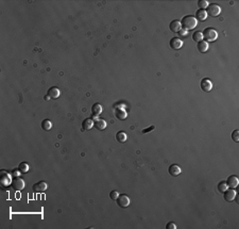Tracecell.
Wrapping results in <instances>:
<instances>
[{"label": "cell", "mask_w": 239, "mask_h": 229, "mask_svg": "<svg viewBox=\"0 0 239 229\" xmlns=\"http://www.w3.org/2000/svg\"><path fill=\"white\" fill-rule=\"evenodd\" d=\"M197 19L195 18V16H191V15H187V16L183 17L181 21V25H182V28L186 31H190V30L195 29L197 27Z\"/></svg>", "instance_id": "1"}, {"label": "cell", "mask_w": 239, "mask_h": 229, "mask_svg": "<svg viewBox=\"0 0 239 229\" xmlns=\"http://www.w3.org/2000/svg\"><path fill=\"white\" fill-rule=\"evenodd\" d=\"M202 34L203 39H205V42H214L218 37V32L214 28H206Z\"/></svg>", "instance_id": "2"}, {"label": "cell", "mask_w": 239, "mask_h": 229, "mask_svg": "<svg viewBox=\"0 0 239 229\" xmlns=\"http://www.w3.org/2000/svg\"><path fill=\"white\" fill-rule=\"evenodd\" d=\"M0 182H1L2 186H9L10 185H12V174L7 173V171H1L0 172Z\"/></svg>", "instance_id": "3"}, {"label": "cell", "mask_w": 239, "mask_h": 229, "mask_svg": "<svg viewBox=\"0 0 239 229\" xmlns=\"http://www.w3.org/2000/svg\"><path fill=\"white\" fill-rule=\"evenodd\" d=\"M116 201H117V205H118L120 208L129 207V205H130V203H131L130 197L126 196V194H121V195H119L118 198L116 199Z\"/></svg>", "instance_id": "4"}, {"label": "cell", "mask_w": 239, "mask_h": 229, "mask_svg": "<svg viewBox=\"0 0 239 229\" xmlns=\"http://www.w3.org/2000/svg\"><path fill=\"white\" fill-rule=\"evenodd\" d=\"M206 13H207V15H210V16H213V17H216L221 13V9L218 4H215V3L208 4L207 10H206Z\"/></svg>", "instance_id": "5"}, {"label": "cell", "mask_w": 239, "mask_h": 229, "mask_svg": "<svg viewBox=\"0 0 239 229\" xmlns=\"http://www.w3.org/2000/svg\"><path fill=\"white\" fill-rule=\"evenodd\" d=\"M12 185V188H13L15 191H21L22 189L24 188V181L22 180L21 178L16 177L13 181H12V185Z\"/></svg>", "instance_id": "6"}, {"label": "cell", "mask_w": 239, "mask_h": 229, "mask_svg": "<svg viewBox=\"0 0 239 229\" xmlns=\"http://www.w3.org/2000/svg\"><path fill=\"white\" fill-rule=\"evenodd\" d=\"M47 188H48L47 182H45V181H39V182H37L33 185V191L35 193H43L47 190Z\"/></svg>", "instance_id": "7"}, {"label": "cell", "mask_w": 239, "mask_h": 229, "mask_svg": "<svg viewBox=\"0 0 239 229\" xmlns=\"http://www.w3.org/2000/svg\"><path fill=\"white\" fill-rule=\"evenodd\" d=\"M169 45H170V47L172 49H174V50H178V49H181L182 46H183V41H182L180 37H172Z\"/></svg>", "instance_id": "8"}, {"label": "cell", "mask_w": 239, "mask_h": 229, "mask_svg": "<svg viewBox=\"0 0 239 229\" xmlns=\"http://www.w3.org/2000/svg\"><path fill=\"white\" fill-rule=\"evenodd\" d=\"M224 195H223V197H224V200L228 201V203H231V201H233L234 199H235L236 197V191L234 190V189H228V190L225 191Z\"/></svg>", "instance_id": "9"}, {"label": "cell", "mask_w": 239, "mask_h": 229, "mask_svg": "<svg viewBox=\"0 0 239 229\" xmlns=\"http://www.w3.org/2000/svg\"><path fill=\"white\" fill-rule=\"evenodd\" d=\"M211 89H213V83L210 79L204 78L202 81H201V89L204 92H210Z\"/></svg>", "instance_id": "10"}, {"label": "cell", "mask_w": 239, "mask_h": 229, "mask_svg": "<svg viewBox=\"0 0 239 229\" xmlns=\"http://www.w3.org/2000/svg\"><path fill=\"white\" fill-rule=\"evenodd\" d=\"M225 182H226V185H228V186L230 189H235V188H237V185H238V183H239V180H238V178L236 177V176H230Z\"/></svg>", "instance_id": "11"}, {"label": "cell", "mask_w": 239, "mask_h": 229, "mask_svg": "<svg viewBox=\"0 0 239 229\" xmlns=\"http://www.w3.org/2000/svg\"><path fill=\"white\" fill-rule=\"evenodd\" d=\"M47 95H48L50 98L52 99H58L60 96H61V91L58 88H50L47 92Z\"/></svg>", "instance_id": "12"}, {"label": "cell", "mask_w": 239, "mask_h": 229, "mask_svg": "<svg viewBox=\"0 0 239 229\" xmlns=\"http://www.w3.org/2000/svg\"><path fill=\"white\" fill-rule=\"evenodd\" d=\"M169 174H170L171 176H173V177H176V176H179L181 174V167L179 165H176V164H172V165L169 166Z\"/></svg>", "instance_id": "13"}, {"label": "cell", "mask_w": 239, "mask_h": 229, "mask_svg": "<svg viewBox=\"0 0 239 229\" xmlns=\"http://www.w3.org/2000/svg\"><path fill=\"white\" fill-rule=\"evenodd\" d=\"M115 115L116 117L120 121H123V119L126 118V110L122 108V107H118V108L115 109Z\"/></svg>", "instance_id": "14"}, {"label": "cell", "mask_w": 239, "mask_h": 229, "mask_svg": "<svg viewBox=\"0 0 239 229\" xmlns=\"http://www.w3.org/2000/svg\"><path fill=\"white\" fill-rule=\"evenodd\" d=\"M169 29L171 30L174 33H179L180 30L182 29V25H181V21H171V24L169 25Z\"/></svg>", "instance_id": "15"}, {"label": "cell", "mask_w": 239, "mask_h": 229, "mask_svg": "<svg viewBox=\"0 0 239 229\" xmlns=\"http://www.w3.org/2000/svg\"><path fill=\"white\" fill-rule=\"evenodd\" d=\"M197 21H204L206 18H207V13H206V10H198L196 13V17Z\"/></svg>", "instance_id": "16"}, {"label": "cell", "mask_w": 239, "mask_h": 229, "mask_svg": "<svg viewBox=\"0 0 239 229\" xmlns=\"http://www.w3.org/2000/svg\"><path fill=\"white\" fill-rule=\"evenodd\" d=\"M102 106L100 103H95L93 107H91V113H93V117H97L98 115H100L102 113Z\"/></svg>", "instance_id": "17"}, {"label": "cell", "mask_w": 239, "mask_h": 229, "mask_svg": "<svg viewBox=\"0 0 239 229\" xmlns=\"http://www.w3.org/2000/svg\"><path fill=\"white\" fill-rule=\"evenodd\" d=\"M197 47H198L199 52H201V53H205V52L208 50V43L204 41V39H202L201 42H199L198 45H197Z\"/></svg>", "instance_id": "18"}, {"label": "cell", "mask_w": 239, "mask_h": 229, "mask_svg": "<svg viewBox=\"0 0 239 229\" xmlns=\"http://www.w3.org/2000/svg\"><path fill=\"white\" fill-rule=\"evenodd\" d=\"M94 126V121L91 118H86L83 121V123H82V129L83 130H91V128H93Z\"/></svg>", "instance_id": "19"}, {"label": "cell", "mask_w": 239, "mask_h": 229, "mask_svg": "<svg viewBox=\"0 0 239 229\" xmlns=\"http://www.w3.org/2000/svg\"><path fill=\"white\" fill-rule=\"evenodd\" d=\"M94 126H95V128L96 129L102 131L106 128V121H104V119H97V121L94 123Z\"/></svg>", "instance_id": "20"}, {"label": "cell", "mask_w": 239, "mask_h": 229, "mask_svg": "<svg viewBox=\"0 0 239 229\" xmlns=\"http://www.w3.org/2000/svg\"><path fill=\"white\" fill-rule=\"evenodd\" d=\"M42 128H43L45 131L51 130V128H52V121H49V119H44L43 123H42Z\"/></svg>", "instance_id": "21"}, {"label": "cell", "mask_w": 239, "mask_h": 229, "mask_svg": "<svg viewBox=\"0 0 239 229\" xmlns=\"http://www.w3.org/2000/svg\"><path fill=\"white\" fill-rule=\"evenodd\" d=\"M116 140L119 142V143H124L126 141V134L123 132V131H120V132H117L116 134Z\"/></svg>", "instance_id": "22"}, {"label": "cell", "mask_w": 239, "mask_h": 229, "mask_svg": "<svg viewBox=\"0 0 239 229\" xmlns=\"http://www.w3.org/2000/svg\"><path fill=\"white\" fill-rule=\"evenodd\" d=\"M193 42H196V43H199V42L202 41V39H203L202 32H200V31L195 32V33L193 34Z\"/></svg>", "instance_id": "23"}, {"label": "cell", "mask_w": 239, "mask_h": 229, "mask_svg": "<svg viewBox=\"0 0 239 229\" xmlns=\"http://www.w3.org/2000/svg\"><path fill=\"white\" fill-rule=\"evenodd\" d=\"M18 168H19V171L21 172V174H26V173H28V171H29V164L27 162H21L18 165Z\"/></svg>", "instance_id": "24"}, {"label": "cell", "mask_w": 239, "mask_h": 229, "mask_svg": "<svg viewBox=\"0 0 239 229\" xmlns=\"http://www.w3.org/2000/svg\"><path fill=\"white\" fill-rule=\"evenodd\" d=\"M228 185H226L225 181H221V182L218 183V191H219L220 193L225 192V191L228 190Z\"/></svg>", "instance_id": "25"}, {"label": "cell", "mask_w": 239, "mask_h": 229, "mask_svg": "<svg viewBox=\"0 0 239 229\" xmlns=\"http://www.w3.org/2000/svg\"><path fill=\"white\" fill-rule=\"evenodd\" d=\"M208 2L206 1V0H199L198 1V7H200V10H205V9H207V7H208Z\"/></svg>", "instance_id": "26"}, {"label": "cell", "mask_w": 239, "mask_h": 229, "mask_svg": "<svg viewBox=\"0 0 239 229\" xmlns=\"http://www.w3.org/2000/svg\"><path fill=\"white\" fill-rule=\"evenodd\" d=\"M232 140L236 143L239 142V130H234L232 133Z\"/></svg>", "instance_id": "27"}, {"label": "cell", "mask_w": 239, "mask_h": 229, "mask_svg": "<svg viewBox=\"0 0 239 229\" xmlns=\"http://www.w3.org/2000/svg\"><path fill=\"white\" fill-rule=\"evenodd\" d=\"M118 196H119V193H118V191H112L111 193H109V198H111L112 200H116L117 198H118Z\"/></svg>", "instance_id": "28"}, {"label": "cell", "mask_w": 239, "mask_h": 229, "mask_svg": "<svg viewBox=\"0 0 239 229\" xmlns=\"http://www.w3.org/2000/svg\"><path fill=\"white\" fill-rule=\"evenodd\" d=\"M11 174H12V176H13V177L16 178V177H19V176H20L21 172L19 171V168H14V170L11 172Z\"/></svg>", "instance_id": "29"}, {"label": "cell", "mask_w": 239, "mask_h": 229, "mask_svg": "<svg viewBox=\"0 0 239 229\" xmlns=\"http://www.w3.org/2000/svg\"><path fill=\"white\" fill-rule=\"evenodd\" d=\"M166 229H176V225L173 222H169L168 224H167Z\"/></svg>", "instance_id": "30"}, {"label": "cell", "mask_w": 239, "mask_h": 229, "mask_svg": "<svg viewBox=\"0 0 239 229\" xmlns=\"http://www.w3.org/2000/svg\"><path fill=\"white\" fill-rule=\"evenodd\" d=\"M154 129H155V126H151V127H149V128H147V129H144L143 133H148V132H150V131L154 130Z\"/></svg>", "instance_id": "31"}, {"label": "cell", "mask_w": 239, "mask_h": 229, "mask_svg": "<svg viewBox=\"0 0 239 229\" xmlns=\"http://www.w3.org/2000/svg\"><path fill=\"white\" fill-rule=\"evenodd\" d=\"M179 34H180V36H185L186 34H187V31H186V30H184V29H181L180 32H179Z\"/></svg>", "instance_id": "32"}, {"label": "cell", "mask_w": 239, "mask_h": 229, "mask_svg": "<svg viewBox=\"0 0 239 229\" xmlns=\"http://www.w3.org/2000/svg\"><path fill=\"white\" fill-rule=\"evenodd\" d=\"M45 99H46V100H49V99H50V97H49L48 95H47L46 97H45Z\"/></svg>", "instance_id": "33"}]
</instances>
